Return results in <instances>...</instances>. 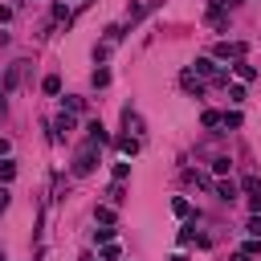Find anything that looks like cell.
<instances>
[{
	"label": "cell",
	"mask_w": 261,
	"mask_h": 261,
	"mask_svg": "<svg viewBox=\"0 0 261 261\" xmlns=\"http://www.w3.org/2000/svg\"><path fill=\"white\" fill-rule=\"evenodd\" d=\"M98 163V143H86L77 155H73V175H90Z\"/></svg>",
	"instance_id": "6da1fadb"
},
{
	"label": "cell",
	"mask_w": 261,
	"mask_h": 261,
	"mask_svg": "<svg viewBox=\"0 0 261 261\" xmlns=\"http://www.w3.org/2000/svg\"><path fill=\"white\" fill-rule=\"evenodd\" d=\"M216 57H220V61H228V57L241 61V57H245V41H220V45H216Z\"/></svg>",
	"instance_id": "7a4b0ae2"
},
{
	"label": "cell",
	"mask_w": 261,
	"mask_h": 261,
	"mask_svg": "<svg viewBox=\"0 0 261 261\" xmlns=\"http://www.w3.org/2000/svg\"><path fill=\"white\" fill-rule=\"evenodd\" d=\"M20 77H24V61H16V65H8V73H4V82H0V86H4V94H12V90L20 86Z\"/></svg>",
	"instance_id": "3957f363"
},
{
	"label": "cell",
	"mask_w": 261,
	"mask_h": 261,
	"mask_svg": "<svg viewBox=\"0 0 261 261\" xmlns=\"http://www.w3.org/2000/svg\"><path fill=\"white\" fill-rule=\"evenodd\" d=\"M151 8H159V0H143V4H130L126 8V24H135V20H143Z\"/></svg>",
	"instance_id": "277c9868"
},
{
	"label": "cell",
	"mask_w": 261,
	"mask_h": 261,
	"mask_svg": "<svg viewBox=\"0 0 261 261\" xmlns=\"http://www.w3.org/2000/svg\"><path fill=\"white\" fill-rule=\"evenodd\" d=\"M204 20H208V24H212V29H228V12H224V4H220V0H216V4H212V8H208V16H204Z\"/></svg>",
	"instance_id": "5b68a950"
},
{
	"label": "cell",
	"mask_w": 261,
	"mask_h": 261,
	"mask_svg": "<svg viewBox=\"0 0 261 261\" xmlns=\"http://www.w3.org/2000/svg\"><path fill=\"white\" fill-rule=\"evenodd\" d=\"M179 86H184V90H188V94H196V98H200V94H204V86H200V77H196V73H192V69H184V73H179Z\"/></svg>",
	"instance_id": "8992f818"
},
{
	"label": "cell",
	"mask_w": 261,
	"mask_h": 261,
	"mask_svg": "<svg viewBox=\"0 0 261 261\" xmlns=\"http://www.w3.org/2000/svg\"><path fill=\"white\" fill-rule=\"evenodd\" d=\"M114 147H118V155H126V159H130V155H139V139H135V135L114 139Z\"/></svg>",
	"instance_id": "52a82bcc"
},
{
	"label": "cell",
	"mask_w": 261,
	"mask_h": 261,
	"mask_svg": "<svg viewBox=\"0 0 261 261\" xmlns=\"http://www.w3.org/2000/svg\"><path fill=\"white\" fill-rule=\"evenodd\" d=\"M86 130H90V143H98V147H102V143H110V130H106V126H102L98 118H94V122H90Z\"/></svg>",
	"instance_id": "ba28073f"
},
{
	"label": "cell",
	"mask_w": 261,
	"mask_h": 261,
	"mask_svg": "<svg viewBox=\"0 0 261 261\" xmlns=\"http://www.w3.org/2000/svg\"><path fill=\"white\" fill-rule=\"evenodd\" d=\"M232 73H237L241 82H253V77H257V65H249V61H237V65H232Z\"/></svg>",
	"instance_id": "9c48e42d"
},
{
	"label": "cell",
	"mask_w": 261,
	"mask_h": 261,
	"mask_svg": "<svg viewBox=\"0 0 261 261\" xmlns=\"http://www.w3.org/2000/svg\"><path fill=\"white\" fill-rule=\"evenodd\" d=\"M241 122H245V118H241V110H224V114H220V126H228V130H237Z\"/></svg>",
	"instance_id": "30bf717a"
},
{
	"label": "cell",
	"mask_w": 261,
	"mask_h": 261,
	"mask_svg": "<svg viewBox=\"0 0 261 261\" xmlns=\"http://www.w3.org/2000/svg\"><path fill=\"white\" fill-rule=\"evenodd\" d=\"M61 130H73V114H57V122H53V139H61Z\"/></svg>",
	"instance_id": "8fae6325"
},
{
	"label": "cell",
	"mask_w": 261,
	"mask_h": 261,
	"mask_svg": "<svg viewBox=\"0 0 261 261\" xmlns=\"http://www.w3.org/2000/svg\"><path fill=\"white\" fill-rule=\"evenodd\" d=\"M237 192H241V188H237L232 179H220V184H216V196H220V200H232Z\"/></svg>",
	"instance_id": "7c38bea8"
},
{
	"label": "cell",
	"mask_w": 261,
	"mask_h": 261,
	"mask_svg": "<svg viewBox=\"0 0 261 261\" xmlns=\"http://www.w3.org/2000/svg\"><path fill=\"white\" fill-rule=\"evenodd\" d=\"M12 179H16V163L4 159V163H0V184H12Z\"/></svg>",
	"instance_id": "4fadbf2b"
},
{
	"label": "cell",
	"mask_w": 261,
	"mask_h": 261,
	"mask_svg": "<svg viewBox=\"0 0 261 261\" xmlns=\"http://www.w3.org/2000/svg\"><path fill=\"white\" fill-rule=\"evenodd\" d=\"M241 188H245L249 196H261V175H245V179H241Z\"/></svg>",
	"instance_id": "5bb4252c"
},
{
	"label": "cell",
	"mask_w": 261,
	"mask_h": 261,
	"mask_svg": "<svg viewBox=\"0 0 261 261\" xmlns=\"http://www.w3.org/2000/svg\"><path fill=\"white\" fill-rule=\"evenodd\" d=\"M41 90H45V94H61V77H57V73H49V77L41 82Z\"/></svg>",
	"instance_id": "9a60e30c"
},
{
	"label": "cell",
	"mask_w": 261,
	"mask_h": 261,
	"mask_svg": "<svg viewBox=\"0 0 261 261\" xmlns=\"http://www.w3.org/2000/svg\"><path fill=\"white\" fill-rule=\"evenodd\" d=\"M171 212H175V216H192V204H188L184 196H175V200H171Z\"/></svg>",
	"instance_id": "2e32d148"
},
{
	"label": "cell",
	"mask_w": 261,
	"mask_h": 261,
	"mask_svg": "<svg viewBox=\"0 0 261 261\" xmlns=\"http://www.w3.org/2000/svg\"><path fill=\"white\" fill-rule=\"evenodd\" d=\"M228 167H232V159H228V155H216V159H212V171H216V175H224Z\"/></svg>",
	"instance_id": "e0dca14e"
},
{
	"label": "cell",
	"mask_w": 261,
	"mask_h": 261,
	"mask_svg": "<svg viewBox=\"0 0 261 261\" xmlns=\"http://www.w3.org/2000/svg\"><path fill=\"white\" fill-rule=\"evenodd\" d=\"M118 253H122V249H118L114 241H106V245H102V261H118Z\"/></svg>",
	"instance_id": "ac0fdd59"
},
{
	"label": "cell",
	"mask_w": 261,
	"mask_h": 261,
	"mask_svg": "<svg viewBox=\"0 0 261 261\" xmlns=\"http://www.w3.org/2000/svg\"><path fill=\"white\" fill-rule=\"evenodd\" d=\"M94 86H98V90L110 86V69H94Z\"/></svg>",
	"instance_id": "d6986e66"
},
{
	"label": "cell",
	"mask_w": 261,
	"mask_h": 261,
	"mask_svg": "<svg viewBox=\"0 0 261 261\" xmlns=\"http://www.w3.org/2000/svg\"><path fill=\"white\" fill-rule=\"evenodd\" d=\"M200 122H204V126H220V114H216V110H204Z\"/></svg>",
	"instance_id": "ffe728a7"
},
{
	"label": "cell",
	"mask_w": 261,
	"mask_h": 261,
	"mask_svg": "<svg viewBox=\"0 0 261 261\" xmlns=\"http://www.w3.org/2000/svg\"><path fill=\"white\" fill-rule=\"evenodd\" d=\"M130 175V163H114V184H122Z\"/></svg>",
	"instance_id": "44dd1931"
},
{
	"label": "cell",
	"mask_w": 261,
	"mask_h": 261,
	"mask_svg": "<svg viewBox=\"0 0 261 261\" xmlns=\"http://www.w3.org/2000/svg\"><path fill=\"white\" fill-rule=\"evenodd\" d=\"M228 102H245V86H228Z\"/></svg>",
	"instance_id": "7402d4cb"
},
{
	"label": "cell",
	"mask_w": 261,
	"mask_h": 261,
	"mask_svg": "<svg viewBox=\"0 0 261 261\" xmlns=\"http://www.w3.org/2000/svg\"><path fill=\"white\" fill-rule=\"evenodd\" d=\"M94 216H98V220H102V224H114V208H98V212H94Z\"/></svg>",
	"instance_id": "603a6c76"
},
{
	"label": "cell",
	"mask_w": 261,
	"mask_h": 261,
	"mask_svg": "<svg viewBox=\"0 0 261 261\" xmlns=\"http://www.w3.org/2000/svg\"><path fill=\"white\" fill-rule=\"evenodd\" d=\"M241 253H245V257H257V253H261V241H257V237H253V241H249V245H245V249H241Z\"/></svg>",
	"instance_id": "cb8c5ba5"
},
{
	"label": "cell",
	"mask_w": 261,
	"mask_h": 261,
	"mask_svg": "<svg viewBox=\"0 0 261 261\" xmlns=\"http://www.w3.org/2000/svg\"><path fill=\"white\" fill-rule=\"evenodd\" d=\"M245 228H249V237H257V241H261V216H253Z\"/></svg>",
	"instance_id": "d4e9b609"
},
{
	"label": "cell",
	"mask_w": 261,
	"mask_h": 261,
	"mask_svg": "<svg viewBox=\"0 0 261 261\" xmlns=\"http://www.w3.org/2000/svg\"><path fill=\"white\" fill-rule=\"evenodd\" d=\"M4 20H12V8H8V4H0V24H4Z\"/></svg>",
	"instance_id": "484cf974"
},
{
	"label": "cell",
	"mask_w": 261,
	"mask_h": 261,
	"mask_svg": "<svg viewBox=\"0 0 261 261\" xmlns=\"http://www.w3.org/2000/svg\"><path fill=\"white\" fill-rule=\"evenodd\" d=\"M4 208H8V188L0 184V212H4Z\"/></svg>",
	"instance_id": "4316f807"
},
{
	"label": "cell",
	"mask_w": 261,
	"mask_h": 261,
	"mask_svg": "<svg viewBox=\"0 0 261 261\" xmlns=\"http://www.w3.org/2000/svg\"><path fill=\"white\" fill-rule=\"evenodd\" d=\"M0 155H8V139H0Z\"/></svg>",
	"instance_id": "83f0119b"
},
{
	"label": "cell",
	"mask_w": 261,
	"mask_h": 261,
	"mask_svg": "<svg viewBox=\"0 0 261 261\" xmlns=\"http://www.w3.org/2000/svg\"><path fill=\"white\" fill-rule=\"evenodd\" d=\"M171 261H188V257H184V253H175V257H171Z\"/></svg>",
	"instance_id": "f1b7e54d"
},
{
	"label": "cell",
	"mask_w": 261,
	"mask_h": 261,
	"mask_svg": "<svg viewBox=\"0 0 261 261\" xmlns=\"http://www.w3.org/2000/svg\"><path fill=\"white\" fill-rule=\"evenodd\" d=\"M0 110H4V86H0Z\"/></svg>",
	"instance_id": "f546056e"
},
{
	"label": "cell",
	"mask_w": 261,
	"mask_h": 261,
	"mask_svg": "<svg viewBox=\"0 0 261 261\" xmlns=\"http://www.w3.org/2000/svg\"><path fill=\"white\" fill-rule=\"evenodd\" d=\"M0 261H4V253H0Z\"/></svg>",
	"instance_id": "4dcf8cb0"
}]
</instances>
